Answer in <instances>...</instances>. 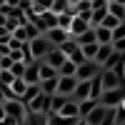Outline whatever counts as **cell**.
<instances>
[{
  "label": "cell",
  "instance_id": "6da1fadb",
  "mask_svg": "<svg viewBox=\"0 0 125 125\" xmlns=\"http://www.w3.org/2000/svg\"><path fill=\"white\" fill-rule=\"evenodd\" d=\"M53 48H55V45L50 43V38H48L45 33L30 40V53H33V58H35V60H45V55H48Z\"/></svg>",
  "mask_w": 125,
  "mask_h": 125
},
{
  "label": "cell",
  "instance_id": "7a4b0ae2",
  "mask_svg": "<svg viewBox=\"0 0 125 125\" xmlns=\"http://www.w3.org/2000/svg\"><path fill=\"white\" fill-rule=\"evenodd\" d=\"M3 108H5V113L10 118H15L18 123H23L25 118H28V105L20 98H8L5 103H3Z\"/></svg>",
  "mask_w": 125,
  "mask_h": 125
},
{
  "label": "cell",
  "instance_id": "3957f363",
  "mask_svg": "<svg viewBox=\"0 0 125 125\" xmlns=\"http://www.w3.org/2000/svg\"><path fill=\"white\" fill-rule=\"evenodd\" d=\"M100 70H103V65H100L98 60H83L80 65L75 68V78L78 80H93Z\"/></svg>",
  "mask_w": 125,
  "mask_h": 125
},
{
  "label": "cell",
  "instance_id": "277c9868",
  "mask_svg": "<svg viewBox=\"0 0 125 125\" xmlns=\"http://www.w3.org/2000/svg\"><path fill=\"white\" fill-rule=\"evenodd\" d=\"M123 100H125V85H123V88H113V90H103L100 105H105V108H118Z\"/></svg>",
  "mask_w": 125,
  "mask_h": 125
},
{
  "label": "cell",
  "instance_id": "5b68a950",
  "mask_svg": "<svg viewBox=\"0 0 125 125\" xmlns=\"http://www.w3.org/2000/svg\"><path fill=\"white\" fill-rule=\"evenodd\" d=\"M50 100H53V95L40 93V95H35L33 100L28 103V110H30V113H43V115H50Z\"/></svg>",
  "mask_w": 125,
  "mask_h": 125
},
{
  "label": "cell",
  "instance_id": "8992f818",
  "mask_svg": "<svg viewBox=\"0 0 125 125\" xmlns=\"http://www.w3.org/2000/svg\"><path fill=\"white\" fill-rule=\"evenodd\" d=\"M100 78H103V90H113V88H123L125 85V80L118 75V73L115 70H108V68L100 70Z\"/></svg>",
  "mask_w": 125,
  "mask_h": 125
},
{
  "label": "cell",
  "instance_id": "52a82bcc",
  "mask_svg": "<svg viewBox=\"0 0 125 125\" xmlns=\"http://www.w3.org/2000/svg\"><path fill=\"white\" fill-rule=\"evenodd\" d=\"M75 88H78V78H75V75H60V78H58V90H55V93L70 98L73 93H75Z\"/></svg>",
  "mask_w": 125,
  "mask_h": 125
},
{
  "label": "cell",
  "instance_id": "ba28073f",
  "mask_svg": "<svg viewBox=\"0 0 125 125\" xmlns=\"http://www.w3.org/2000/svg\"><path fill=\"white\" fill-rule=\"evenodd\" d=\"M70 13L85 18V20H90V18H93V3H90V0H78V3L70 5Z\"/></svg>",
  "mask_w": 125,
  "mask_h": 125
},
{
  "label": "cell",
  "instance_id": "9c48e42d",
  "mask_svg": "<svg viewBox=\"0 0 125 125\" xmlns=\"http://www.w3.org/2000/svg\"><path fill=\"white\" fill-rule=\"evenodd\" d=\"M108 110H110V108H105V105H100V103H98V105L93 108V110H90L83 120H85L88 125H100V123H103V118L108 115Z\"/></svg>",
  "mask_w": 125,
  "mask_h": 125
},
{
  "label": "cell",
  "instance_id": "30bf717a",
  "mask_svg": "<svg viewBox=\"0 0 125 125\" xmlns=\"http://www.w3.org/2000/svg\"><path fill=\"white\" fill-rule=\"evenodd\" d=\"M90 28H93L90 20L75 15V18H73V23H70V35H73V38H78V35H83V33H85V30H90Z\"/></svg>",
  "mask_w": 125,
  "mask_h": 125
},
{
  "label": "cell",
  "instance_id": "8fae6325",
  "mask_svg": "<svg viewBox=\"0 0 125 125\" xmlns=\"http://www.w3.org/2000/svg\"><path fill=\"white\" fill-rule=\"evenodd\" d=\"M48 38H50V43L53 45H60V43H65L68 38H73L70 35V30H65V28H60V25H55V28H50L48 33H45Z\"/></svg>",
  "mask_w": 125,
  "mask_h": 125
},
{
  "label": "cell",
  "instance_id": "7c38bea8",
  "mask_svg": "<svg viewBox=\"0 0 125 125\" xmlns=\"http://www.w3.org/2000/svg\"><path fill=\"white\" fill-rule=\"evenodd\" d=\"M90 93H93V80H78V88H75V93H73V100H85V98H90Z\"/></svg>",
  "mask_w": 125,
  "mask_h": 125
},
{
  "label": "cell",
  "instance_id": "4fadbf2b",
  "mask_svg": "<svg viewBox=\"0 0 125 125\" xmlns=\"http://www.w3.org/2000/svg\"><path fill=\"white\" fill-rule=\"evenodd\" d=\"M65 60H68V55L62 53V50H60L58 45H55V48H53V50H50V53L45 55V62H50L53 68H60L62 62H65Z\"/></svg>",
  "mask_w": 125,
  "mask_h": 125
},
{
  "label": "cell",
  "instance_id": "5bb4252c",
  "mask_svg": "<svg viewBox=\"0 0 125 125\" xmlns=\"http://www.w3.org/2000/svg\"><path fill=\"white\" fill-rule=\"evenodd\" d=\"M80 118H68V115H60V113H50L48 115V125H78Z\"/></svg>",
  "mask_w": 125,
  "mask_h": 125
},
{
  "label": "cell",
  "instance_id": "9a60e30c",
  "mask_svg": "<svg viewBox=\"0 0 125 125\" xmlns=\"http://www.w3.org/2000/svg\"><path fill=\"white\" fill-rule=\"evenodd\" d=\"M58 113H60V115H68V118H80V115H78V100L68 98V100H65V105H62Z\"/></svg>",
  "mask_w": 125,
  "mask_h": 125
},
{
  "label": "cell",
  "instance_id": "2e32d148",
  "mask_svg": "<svg viewBox=\"0 0 125 125\" xmlns=\"http://www.w3.org/2000/svg\"><path fill=\"white\" fill-rule=\"evenodd\" d=\"M113 50H115V48H113V43H100V48H98V53H95V60L100 62V65H103V62H105L110 55H113Z\"/></svg>",
  "mask_w": 125,
  "mask_h": 125
},
{
  "label": "cell",
  "instance_id": "e0dca14e",
  "mask_svg": "<svg viewBox=\"0 0 125 125\" xmlns=\"http://www.w3.org/2000/svg\"><path fill=\"white\" fill-rule=\"evenodd\" d=\"M95 28V38H98V43H113V30L105 28V25H93Z\"/></svg>",
  "mask_w": 125,
  "mask_h": 125
},
{
  "label": "cell",
  "instance_id": "ac0fdd59",
  "mask_svg": "<svg viewBox=\"0 0 125 125\" xmlns=\"http://www.w3.org/2000/svg\"><path fill=\"white\" fill-rule=\"evenodd\" d=\"M48 78H58V68H53L45 60H40V80H48Z\"/></svg>",
  "mask_w": 125,
  "mask_h": 125
},
{
  "label": "cell",
  "instance_id": "d6986e66",
  "mask_svg": "<svg viewBox=\"0 0 125 125\" xmlns=\"http://www.w3.org/2000/svg\"><path fill=\"white\" fill-rule=\"evenodd\" d=\"M95 105H98V100H93V98L80 100V103H78V115H80V118H85V115H88V113L95 108Z\"/></svg>",
  "mask_w": 125,
  "mask_h": 125
},
{
  "label": "cell",
  "instance_id": "ffe728a7",
  "mask_svg": "<svg viewBox=\"0 0 125 125\" xmlns=\"http://www.w3.org/2000/svg\"><path fill=\"white\" fill-rule=\"evenodd\" d=\"M60 78V75H58ZM58 78H48V80H40V90L48 93V95H55V90H58Z\"/></svg>",
  "mask_w": 125,
  "mask_h": 125
},
{
  "label": "cell",
  "instance_id": "44dd1931",
  "mask_svg": "<svg viewBox=\"0 0 125 125\" xmlns=\"http://www.w3.org/2000/svg\"><path fill=\"white\" fill-rule=\"evenodd\" d=\"M108 10L115 18H120V20H125V5L123 3H115V0H108Z\"/></svg>",
  "mask_w": 125,
  "mask_h": 125
},
{
  "label": "cell",
  "instance_id": "7402d4cb",
  "mask_svg": "<svg viewBox=\"0 0 125 125\" xmlns=\"http://www.w3.org/2000/svg\"><path fill=\"white\" fill-rule=\"evenodd\" d=\"M108 15V5H100V8H93V18H90V23L93 25H100L103 23V18Z\"/></svg>",
  "mask_w": 125,
  "mask_h": 125
},
{
  "label": "cell",
  "instance_id": "603a6c76",
  "mask_svg": "<svg viewBox=\"0 0 125 125\" xmlns=\"http://www.w3.org/2000/svg\"><path fill=\"white\" fill-rule=\"evenodd\" d=\"M75 40H78V45H88V43H98V38H95V28H90V30H85V33H83V35H78Z\"/></svg>",
  "mask_w": 125,
  "mask_h": 125
},
{
  "label": "cell",
  "instance_id": "cb8c5ba5",
  "mask_svg": "<svg viewBox=\"0 0 125 125\" xmlns=\"http://www.w3.org/2000/svg\"><path fill=\"white\" fill-rule=\"evenodd\" d=\"M13 93H15V98H23V93H25V88H28V83H25V78H15L13 80Z\"/></svg>",
  "mask_w": 125,
  "mask_h": 125
},
{
  "label": "cell",
  "instance_id": "d4e9b609",
  "mask_svg": "<svg viewBox=\"0 0 125 125\" xmlns=\"http://www.w3.org/2000/svg\"><path fill=\"white\" fill-rule=\"evenodd\" d=\"M65 100H68V95H60V93H55L53 100H50V113H58L62 105H65Z\"/></svg>",
  "mask_w": 125,
  "mask_h": 125
},
{
  "label": "cell",
  "instance_id": "484cf974",
  "mask_svg": "<svg viewBox=\"0 0 125 125\" xmlns=\"http://www.w3.org/2000/svg\"><path fill=\"white\" fill-rule=\"evenodd\" d=\"M75 68H78V65H75V62L68 58V60L62 62L60 68H58V75H75Z\"/></svg>",
  "mask_w": 125,
  "mask_h": 125
},
{
  "label": "cell",
  "instance_id": "4316f807",
  "mask_svg": "<svg viewBox=\"0 0 125 125\" xmlns=\"http://www.w3.org/2000/svg\"><path fill=\"white\" fill-rule=\"evenodd\" d=\"M58 48H60V50H62V53H65V55L70 58V55H73V50H75V48H78V40H75V38H68V40H65V43H60Z\"/></svg>",
  "mask_w": 125,
  "mask_h": 125
},
{
  "label": "cell",
  "instance_id": "83f0119b",
  "mask_svg": "<svg viewBox=\"0 0 125 125\" xmlns=\"http://www.w3.org/2000/svg\"><path fill=\"white\" fill-rule=\"evenodd\" d=\"M70 0H53V13H70Z\"/></svg>",
  "mask_w": 125,
  "mask_h": 125
},
{
  "label": "cell",
  "instance_id": "f1b7e54d",
  "mask_svg": "<svg viewBox=\"0 0 125 125\" xmlns=\"http://www.w3.org/2000/svg\"><path fill=\"white\" fill-rule=\"evenodd\" d=\"M80 48H83V53H85L88 60H95V53H98L100 43H88V45H80Z\"/></svg>",
  "mask_w": 125,
  "mask_h": 125
},
{
  "label": "cell",
  "instance_id": "f546056e",
  "mask_svg": "<svg viewBox=\"0 0 125 125\" xmlns=\"http://www.w3.org/2000/svg\"><path fill=\"white\" fill-rule=\"evenodd\" d=\"M73 13H58V25L60 28H65V30H70V23H73Z\"/></svg>",
  "mask_w": 125,
  "mask_h": 125
},
{
  "label": "cell",
  "instance_id": "4dcf8cb0",
  "mask_svg": "<svg viewBox=\"0 0 125 125\" xmlns=\"http://www.w3.org/2000/svg\"><path fill=\"white\" fill-rule=\"evenodd\" d=\"M25 68H28V62H25V60H15L10 70H13V75H15V78H23V75H25Z\"/></svg>",
  "mask_w": 125,
  "mask_h": 125
},
{
  "label": "cell",
  "instance_id": "1f68e13d",
  "mask_svg": "<svg viewBox=\"0 0 125 125\" xmlns=\"http://www.w3.org/2000/svg\"><path fill=\"white\" fill-rule=\"evenodd\" d=\"M118 23H120V18H115V15H113L110 10H108V15L103 18V23H100V25H105V28H110V30H113V28H115Z\"/></svg>",
  "mask_w": 125,
  "mask_h": 125
},
{
  "label": "cell",
  "instance_id": "d6a6232c",
  "mask_svg": "<svg viewBox=\"0 0 125 125\" xmlns=\"http://www.w3.org/2000/svg\"><path fill=\"white\" fill-rule=\"evenodd\" d=\"M13 80H15L13 70H0V85H13Z\"/></svg>",
  "mask_w": 125,
  "mask_h": 125
},
{
  "label": "cell",
  "instance_id": "836d02e7",
  "mask_svg": "<svg viewBox=\"0 0 125 125\" xmlns=\"http://www.w3.org/2000/svg\"><path fill=\"white\" fill-rule=\"evenodd\" d=\"M115 123H118V125H125V100L115 108Z\"/></svg>",
  "mask_w": 125,
  "mask_h": 125
},
{
  "label": "cell",
  "instance_id": "e575fe53",
  "mask_svg": "<svg viewBox=\"0 0 125 125\" xmlns=\"http://www.w3.org/2000/svg\"><path fill=\"white\" fill-rule=\"evenodd\" d=\"M70 60L75 62V65H80L83 60H88V58H85V53H83V48H80V45H78L75 50H73V55H70Z\"/></svg>",
  "mask_w": 125,
  "mask_h": 125
},
{
  "label": "cell",
  "instance_id": "d590c367",
  "mask_svg": "<svg viewBox=\"0 0 125 125\" xmlns=\"http://www.w3.org/2000/svg\"><path fill=\"white\" fill-rule=\"evenodd\" d=\"M115 38H125V20H120V23L113 28V40Z\"/></svg>",
  "mask_w": 125,
  "mask_h": 125
},
{
  "label": "cell",
  "instance_id": "8d00e7d4",
  "mask_svg": "<svg viewBox=\"0 0 125 125\" xmlns=\"http://www.w3.org/2000/svg\"><path fill=\"white\" fill-rule=\"evenodd\" d=\"M13 58H10V55H3V58H0V70H10V68H13Z\"/></svg>",
  "mask_w": 125,
  "mask_h": 125
},
{
  "label": "cell",
  "instance_id": "74e56055",
  "mask_svg": "<svg viewBox=\"0 0 125 125\" xmlns=\"http://www.w3.org/2000/svg\"><path fill=\"white\" fill-rule=\"evenodd\" d=\"M100 125H115V108H110V110H108V115L103 118Z\"/></svg>",
  "mask_w": 125,
  "mask_h": 125
},
{
  "label": "cell",
  "instance_id": "f35d334b",
  "mask_svg": "<svg viewBox=\"0 0 125 125\" xmlns=\"http://www.w3.org/2000/svg\"><path fill=\"white\" fill-rule=\"evenodd\" d=\"M13 35H15L18 40H28V33H25V23H23V25H18V28L13 30Z\"/></svg>",
  "mask_w": 125,
  "mask_h": 125
},
{
  "label": "cell",
  "instance_id": "ab89813d",
  "mask_svg": "<svg viewBox=\"0 0 125 125\" xmlns=\"http://www.w3.org/2000/svg\"><path fill=\"white\" fill-rule=\"evenodd\" d=\"M113 48H115L118 53H125V38H115L113 40Z\"/></svg>",
  "mask_w": 125,
  "mask_h": 125
},
{
  "label": "cell",
  "instance_id": "60d3db41",
  "mask_svg": "<svg viewBox=\"0 0 125 125\" xmlns=\"http://www.w3.org/2000/svg\"><path fill=\"white\" fill-rule=\"evenodd\" d=\"M0 125H20V123H18L15 118H10V115H5L3 120H0Z\"/></svg>",
  "mask_w": 125,
  "mask_h": 125
},
{
  "label": "cell",
  "instance_id": "b9f144b4",
  "mask_svg": "<svg viewBox=\"0 0 125 125\" xmlns=\"http://www.w3.org/2000/svg\"><path fill=\"white\" fill-rule=\"evenodd\" d=\"M78 125H88V123H85V120H83V118H80V120H78Z\"/></svg>",
  "mask_w": 125,
  "mask_h": 125
},
{
  "label": "cell",
  "instance_id": "7bdbcfd3",
  "mask_svg": "<svg viewBox=\"0 0 125 125\" xmlns=\"http://www.w3.org/2000/svg\"><path fill=\"white\" fill-rule=\"evenodd\" d=\"M5 3H8V0H0V5H5Z\"/></svg>",
  "mask_w": 125,
  "mask_h": 125
},
{
  "label": "cell",
  "instance_id": "ee69618b",
  "mask_svg": "<svg viewBox=\"0 0 125 125\" xmlns=\"http://www.w3.org/2000/svg\"><path fill=\"white\" fill-rule=\"evenodd\" d=\"M115 3H123V5H125V0H115Z\"/></svg>",
  "mask_w": 125,
  "mask_h": 125
},
{
  "label": "cell",
  "instance_id": "f6af8a7d",
  "mask_svg": "<svg viewBox=\"0 0 125 125\" xmlns=\"http://www.w3.org/2000/svg\"><path fill=\"white\" fill-rule=\"evenodd\" d=\"M70 3H78V0H70Z\"/></svg>",
  "mask_w": 125,
  "mask_h": 125
},
{
  "label": "cell",
  "instance_id": "bcb514c9",
  "mask_svg": "<svg viewBox=\"0 0 125 125\" xmlns=\"http://www.w3.org/2000/svg\"><path fill=\"white\" fill-rule=\"evenodd\" d=\"M115 125H118V123H115Z\"/></svg>",
  "mask_w": 125,
  "mask_h": 125
}]
</instances>
